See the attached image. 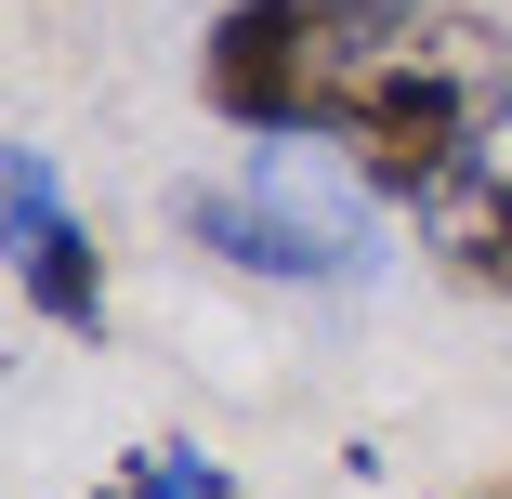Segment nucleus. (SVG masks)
Wrapping results in <instances>:
<instances>
[{"mask_svg": "<svg viewBox=\"0 0 512 499\" xmlns=\"http://www.w3.org/2000/svg\"><path fill=\"white\" fill-rule=\"evenodd\" d=\"M184 237L263 289H355L381 276V197L316 132V145H263L237 184H184Z\"/></svg>", "mask_w": 512, "mask_h": 499, "instance_id": "obj_3", "label": "nucleus"}, {"mask_svg": "<svg viewBox=\"0 0 512 499\" xmlns=\"http://www.w3.org/2000/svg\"><path fill=\"white\" fill-rule=\"evenodd\" d=\"M0 224H14V289L27 316L66 329V342H106V250H92V224L66 211V171L40 145L0 158Z\"/></svg>", "mask_w": 512, "mask_h": 499, "instance_id": "obj_4", "label": "nucleus"}, {"mask_svg": "<svg viewBox=\"0 0 512 499\" xmlns=\"http://www.w3.org/2000/svg\"><path fill=\"white\" fill-rule=\"evenodd\" d=\"M106 499H224V473L197 460V447H145V460H132Z\"/></svg>", "mask_w": 512, "mask_h": 499, "instance_id": "obj_6", "label": "nucleus"}, {"mask_svg": "<svg viewBox=\"0 0 512 499\" xmlns=\"http://www.w3.org/2000/svg\"><path fill=\"white\" fill-rule=\"evenodd\" d=\"M499 119H512V40H499V27H421V40L342 106L329 145L368 171L381 211H434V197L473 184V158H486Z\"/></svg>", "mask_w": 512, "mask_h": 499, "instance_id": "obj_2", "label": "nucleus"}, {"mask_svg": "<svg viewBox=\"0 0 512 499\" xmlns=\"http://www.w3.org/2000/svg\"><path fill=\"white\" fill-rule=\"evenodd\" d=\"M421 40V0H224L197 40V106L250 145H316Z\"/></svg>", "mask_w": 512, "mask_h": 499, "instance_id": "obj_1", "label": "nucleus"}, {"mask_svg": "<svg viewBox=\"0 0 512 499\" xmlns=\"http://www.w3.org/2000/svg\"><path fill=\"white\" fill-rule=\"evenodd\" d=\"M460 289H486V303H512V171L499 184H473L460 211H447V250H434Z\"/></svg>", "mask_w": 512, "mask_h": 499, "instance_id": "obj_5", "label": "nucleus"}, {"mask_svg": "<svg viewBox=\"0 0 512 499\" xmlns=\"http://www.w3.org/2000/svg\"><path fill=\"white\" fill-rule=\"evenodd\" d=\"M473 499H512V473H486V486H473Z\"/></svg>", "mask_w": 512, "mask_h": 499, "instance_id": "obj_7", "label": "nucleus"}]
</instances>
